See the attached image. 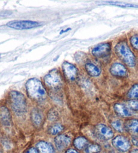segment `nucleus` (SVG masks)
Listing matches in <instances>:
<instances>
[{"label": "nucleus", "instance_id": "nucleus-1", "mask_svg": "<svg viewBox=\"0 0 138 153\" xmlns=\"http://www.w3.org/2000/svg\"><path fill=\"white\" fill-rule=\"evenodd\" d=\"M27 95L31 99L42 101L46 99L47 91L41 82L37 78H31L26 83Z\"/></svg>", "mask_w": 138, "mask_h": 153}, {"label": "nucleus", "instance_id": "nucleus-2", "mask_svg": "<svg viewBox=\"0 0 138 153\" xmlns=\"http://www.w3.org/2000/svg\"><path fill=\"white\" fill-rule=\"evenodd\" d=\"M115 52L119 59L129 67L135 66L136 57L126 41H119L115 47Z\"/></svg>", "mask_w": 138, "mask_h": 153}, {"label": "nucleus", "instance_id": "nucleus-3", "mask_svg": "<svg viewBox=\"0 0 138 153\" xmlns=\"http://www.w3.org/2000/svg\"><path fill=\"white\" fill-rule=\"evenodd\" d=\"M12 109L18 116L25 114L27 111V102L26 97L20 92L12 91L9 94Z\"/></svg>", "mask_w": 138, "mask_h": 153}, {"label": "nucleus", "instance_id": "nucleus-4", "mask_svg": "<svg viewBox=\"0 0 138 153\" xmlns=\"http://www.w3.org/2000/svg\"><path fill=\"white\" fill-rule=\"evenodd\" d=\"M44 82L50 88H58L62 84V77L59 71L52 70L44 77Z\"/></svg>", "mask_w": 138, "mask_h": 153}, {"label": "nucleus", "instance_id": "nucleus-5", "mask_svg": "<svg viewBox=\"0 0 138 153\" xmlns=\"http://www.w3.org/2000/svg\"><path fill=\"white\" fill-rule=\"evenodd\" d=\"M7 26L16 30H27L39 26L38 22L33 20H13L7 23Z\"/></svg>", "mask_w": 138, "mask_h": 153}, {"label": "nucleus", "instance_id": "nucleus-6", "mask_svg": "<svg viewBox=\"0 0 138 153\" xmlns=\"http://www.w3.org/2000/svg\"><path fill=\"white\" fill-rule=\"evenodd\" d=\"M111 52V45L109 43H104L95 46L92 50V53L95 57L103 59L110 55Z\"/></svg>", "mask_w": 138, "mask_h": 153}, {"label": "nucleus", "instance_id": "nucleus-7", "mask_svg": "<svg viewBox=\"0 0 138 153\" xmlns=\"http://www.w3.org/2000/svg\"><path fill=\"white\" fill-rule=\"evenodd\" d=\"M113 146L121 152H125L131 149V142L126 136L118 135L113 138L112 141Z\"/></svg>", "mask_w": 138, "mask_h": 153}, {"label": "nucleus", "instance_id": "nucleus-8", "mask_svg": "<svg viewBox=\"0 0 138 153\" xmlns=\"http://www.w3.org/2000/svg\"><path fill=\"white\" fill-rule=\"evenodd\" d=\"M70 137L66 134H58L54 138L55 146L59 151H63L67 149L70 144Z\"/></svg>", "mask_w": 138, "mask_h": 153}, {"label": "nucleus", "instance_id": "nucleus-9", "mask_svg": "<svg viewBox=\"0 0 138 153\" xmlns=\"http://www.w3.org/2000/svg\"><path fill=\"white\" fill-rule=\"evenodd\" d=\"M63 72L69 80H75L78 74V70L75 65L69 62H64L62 65Z\"/></svg>", "mask_w": 138, "mask_h": 153}, {"label": "nucleus", "instance_id": "nucleus-10", "mask_svg": "<svg viewBox=\"0 0 138 153\" xmlns=\"http://www.w3.org/2000/svg\"><path fill=\"white\" fill-rule=\"evenodd\" d=\"M95 131L100 138L104 140H110L113 138L114 132L112 129L104 124L100 123L95 127Z\"/></svg>", "mask_w": 138, "mask_h": 153}, {"label": "nucleus", "instance_id": "nucleus-11", "mask_svg": "<svg viewBox=\"0 0 138 153\" xmlns=\"http://www.w3.org/2000/svg\"><path fill=\"white\" fill-rule=\"evenodd\" d=\"M110 72L111 74L116 77H125L127 75L126 67L123 64L118 62H115L111 65Z\"/></svg>", "mask_w": 138, "mask_h": 153}, {"label": "nucleus", "instance_id": "nucleus-12", "mask_svg": "<svg viewBox=\"0 0 138 153\" xmlns=\"http://www.w3.org/2000/svg\"><path fill=\"white\" fill-rule=\"evenodd\" d=\"M31 119L34 127L40 128L44 120L43 113L38 108H34L31 112Z\"/></svg>", "mask_w": 138, "mask_h": 153}, {"label": "nucleus", "instance_id": "nucleus-13", "mask_svg": "<svg viewBox=\"0 0 138 153\" xmlns=\"http://www.w3.org/2000/svg\"><path fill=\"white\" fill-rule=\"evenodd\" d=\"M0 122L4 126H10L12 123V117L9 109L6 107L0 108Z\"/></svg>", "mask_w": 138, "mask_h": 153}, {"label": "nucleus", "instance_id": "nucleus-14", "mask_svg": "<svg viewBox=\"0 0 138 153\" xmlns=\"http://www.w3.org/2000/svg\"><path fill=\"white\" fill-rule=\"evenodd\" d=\"M36 149L39 153H56L54 146L50 142L40 141L36 144Z\"/></svg>", "mask_w": 138, "mask_h": 153}, {"label": "nucleus", "instance_id": "nucleus-15", "mask_svg": "<svg viewBox=\"0 0 138 153\" xmlns=\"http://www.w3.org/2000/svg\"><path fill=\"white\" fill-rule=\"evenodd\" d=\"M124 128L126 131L133 135L138 134V120L131 119L127 120L124 125Z\"/></svg>", "mask_w": 138, "mask_h": 153}, {"label": "nucleus", "instance_id": "nucleus-16", "mask_svg": "<svg viewBox=\"0 0 138 153\" xmlns=\"http://www.w3.org/2000/svg\"><path fill=\"white\" fill-rule=\"evenodd\" d=\"M114 109L118 115L122 117H129L132 115L128 107L121 103H116L114 105Z\"/></svg>", "mask_w": 138, "mask_h": 153}, {"label": "nucleus", "instance_id": "nucleus-17", "mask_svg": "<svg viewBox=\"0 0 138 153\" xmlns=\"http://www.w3.org/2000/svg\"><path fill=\"white\" fill-rule=\"evenodd\" d=\"M87 72L92 77H98L101 74L100 68L92 62H87L85 65Z\"/></svg>", "mask_w": 138, "mask_h": 153}, {"label": "nucleus", "instance_id": "nucleus-18", "mask_svg": "<svg viewBox=\"0 0 138 153\" xmlns=\"http://www.w3.org/2000/svg\"><path fill=\"white\" fill-rule=\"evenodd\" d=\"M89 141L86 137L79 136L76 138L73 141V145L77 150H83L88 146Z\"/></svg>", "mask_w": 138, "mask_h": 153}, {"label": "nucleus", "instance_id": "nucleus-19", "mask_svg": "<svg viewBox=\"0 0 138 153\" xmlns=\"http://www.w3.org/2000/svg\"><path fill=\"white\" fill-rule=\"evenodd\" d=\"M64 130V126L60 124V123H54L52 126H51L48 130V132L51 134V135H57L60 133L62 132Z\"/></svg>", "mask_w": 138, "mask_h": 153}, {"label": "nucleus", "instance_id": "nucleus-20", "mask_svg": "<svg viewBox=\"0 0 138 153\" xmlns=\"http://www.w3.org/2000/svg\"><path fill=\"white\" fill-rule=\"evenodd\" d=\"M127 97L131 100L138 99V84L133 85L127 93Z\"/></svg>", "mask_w": 138, "mask_h": 153}, {"label": "nucleus", "instance_id": "nucleus-21", "mask_svg": "<svg viewBox=\"0 0 138 153\" xmlns=\"http://www.w3.org/2000/svg\"><path fill=\"white\" fill-rule=\"evenodd\" d=\"M101 151V147L100 145L97 144H88L86 149L85 152L86 153H100Z\"/></svg>", "mask_w": 138, "mask_h": 153}, {"label": "nucleus", "instance_id": "nucleus-22", "mask_svg": "<svg viewBox=\"0 0 138 153\" xmlns=\"http://www.w3.org/2000/svg\"><path fill=\"white\" fill-rule=\"evenodd\" d=\"M111 126L112 127L115 129V130H116L118 132H123L124 128V125L122 121L120 120H116L112 121L111 123Z\"/></svg>", "mask_w": 138, "mask_h": 153}, {"label": "nucleus", "instance_id": "nucleus-23", "mask_svg": "<svg viewBox=\"0 0 138 153\" xmlns=\"http://www.w3.org/2000/svg\"><path fill=\"white\" fill-rule=\"evenodd\" d=\"M108 4L115 5V6L121 7H128V8H138V5L134 4H126V3H115V2H107Z\"/></svg>", "mask_w": 138, "mask_h": 153}, {"label": "nucleus", "instance_id": "nucleus-24", "mask_svg": "<svg viewBox=\"0 0 138 153\" xmlns=\"http://www.w3.org/2000/svg\"><path fill=\"white\" fill-rule=\"evenodd\" d=\"M127 105H128L129 109L138 111V99L130 100L127 103Z\"/></svg>", "mask_w": 138, "mask_h": 153}, {"label": "nucleus", "instance_id": "nucleus-25", "mask_svg": "<svg viewBox=\"0 0 138 153\" xmlns=\"http://www.w3.org/2000/svg\"><path fill=\"white\" fill-rule=\"evenodd\" d=\"M130 43L133 48L138 51V35H133L130 38Z\"/></svg>", "mask_w": 138, "mask_h": 153}, {"label": "nucleus", "instance_id": "nucleus-26", "mask_svg": "<svg viewBox=\"0 0 138 153\" xmlns=\"http://www.w3.org/2000/svg\"><path fill=\"white\" fill-rule=\"evenodd\" d=\"M58 117V113L54 109H52L48 113V119L50 121H55Z\"/></svg>", "mask_w": 138, "mask_h": 153}, {"label": "nucleus", "instance_id": "nucleus-27", "mask_svg": "<svg viewBox=\"0 0 138 153\" xmlns=\"http://www.w3.org/2000/svg\"><path fill=\"white\" fill-rule=\"evenodd\" d=\"M2 144L4 146V147L6 148V149H10L12 146L11 142H10L9 140L7 139V138H4V139L2 140Z\"/></svg>", "mask_w": 138, "mask_h": 153}, {"label": "nucleus", "instance_id": "nucleus-28", "mask_svg": "<svg viewBox=\"0 0 138 153\" xmlns=\"http://www.w3.org/2000/svg\"><path fill=\"white\" fill-rule=\"evenodd\" d=\"M25 153H39V151L38 150V149L34 147H31L29 148L28 149H27L25 152Z\"/></svg>", "mask_w": 138, "mask_h": 153}, {"label": "nucleus", "instance_id": "nucleus-29", "mask_svg": "<svg viewBox=\"0 0 138 153\" xmlns=\"http://www.w3.org/2000/svg\"><path fill=\"white\" fill-rule=\"evenodd\" d=\"M64 153H80L77 150L73 149H69L66 150V152Z\"/></svg>", "mask_w": 138, "mask_h": 153}, {"label": "nucleus", "instance_id": "nucleus-30", "mask_svg": "<svg viewBox=\"0 0 138 153\" xmlns=\"http://www.w3.org/2000/svg\"><path fill=\"white\" fill-rule=\"evenodd\" d=\"M129 153H138V149H133L130 151Z\"/></svg>", "mask_w": 138, "mask_h": 153}]
</instances>
